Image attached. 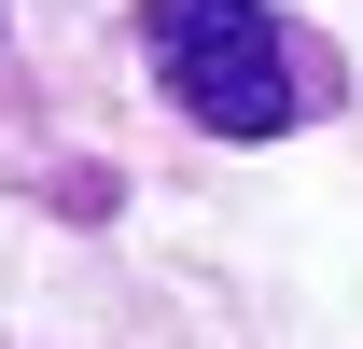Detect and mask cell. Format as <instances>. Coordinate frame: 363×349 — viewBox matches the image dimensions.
Returning a JSON list of instances; mask_svg holds the SVG:
<instances>
[{
	"label": "cell",
	"instance_id": "cell-1",
	"mask_svg": "<svg viewBox=\"0 0 363 349\" xmlns=\"http://www.w3.org/2000/svg\"><path fill=\"white\" fill-rule=\"evenodd\" d=\"M126 28H140L154 98L182 126H210V140H294V126H321L350 98L335 43L308 14H279V0H140Z\"/></svg>",
	"mask_w": 363,
	"mask_h": 349
}]
</instances>
